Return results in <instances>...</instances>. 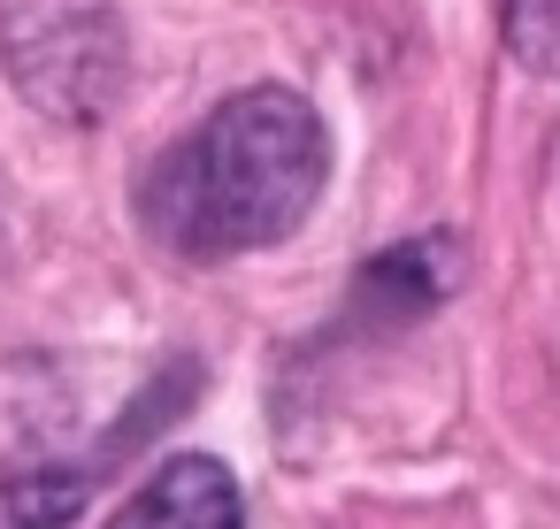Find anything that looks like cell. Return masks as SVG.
<instances>
[{
    "mask_svg": "<svg viewBox=\"0 0 560 529\" xmlns=\"http://www.w3.org/2000/svg\"><path fill=\"white\" fill-rule=\"evenodd\" d=\"M330 177L323 116L292 85H246L208 108L139 177V223L177 261H238L307 223Z\"/></svg>",
    "mask_w": 560,
    "mask_h": 529,
    "instance_id": "cell-1",
    "label": "cell"
},
{
    "mask_svg": "<svg viewBox=\"0 0 560 529\" xmlns=\"http://www.w3.org/2000/svg\"><path fill=\"white\" fill-rule=\"evenodd\" d=\"M0 70L47 124H101L131 85L116 0H0Z\"/></svg>",
    "mask_w": 560,
    "mask_h": 529,
    "instance_id": "cell-2",
    "label": "cell"
},
{
    "mask_svg": "<svg viewBox=\"0 0 560 529\" xmlns=\"http://www.w3.org/2000/svg\"><path fill=\"white\" fill-rule=\"evenodd\" d=\"M108 529H246V498H238L223 460L177 452L124 498V514Z\"/></svg>",
    "mask_w": 560,
    "mask_h": 529,
    "instance_id": "cell-3",
    "label": "cell"
},
{
    "mask_svg": "<svg viewBox=\"0 0 560 529\" xmlns=\"http://www.w3.org/2000/svg\"><path fill=\"white\" fill-rule=\"evenodd\" d=\"M85 491H93V475H78V468L9 475V483H0V521H16V529H62L85 506Z\"/></svg>",
    "mask_w": 560,
    "mask_h": 529,
    "instance_id": "cell-4",
    "label": "cell"
},
{
    "mask_svg": "<svg viewBox=\"0 0 560 529\" xmlns=\"http://www.w3.org/2000/svg\"><path fill=\"white\" fill-rule=\"evenodd\" d=\"M506 55L537 78H560V0H499Z\"/></svg>",
    "mask_w": 560,
    "mask_h": 529,
    "instance_id": "cell-5",
    "label": "cell"
}]
</instances>
